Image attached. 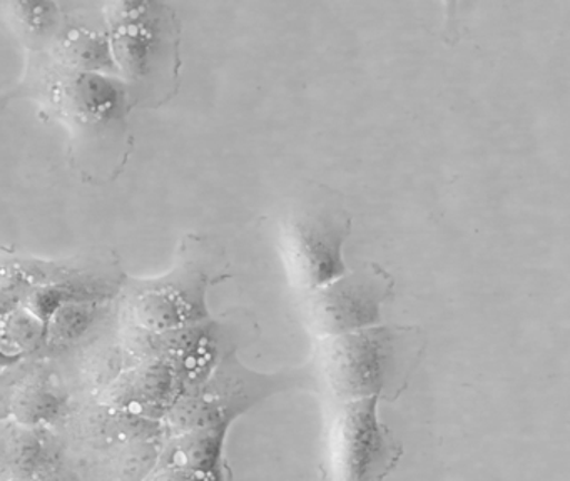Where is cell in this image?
Instances as JSON below:
<instances>
[{"label": "cell", "mask_w": 570, "mask_h": 481, "mask_svg": "<svg viewBox=\"0 0 570 481\" xmlns=\"http://www.w3.org/2000/svg\"><path fill=\"white\" fill-rule=\"evenodd\" d=\"M151 481H225V477H206V474L163 467L161 473L156 474Z\"/></svg>", "instance_id": "obj_12"}, {"label": "cell", "mask_w": 570, "mask_h": 481, "mask_svg": "<svg viewBox=\"0 0 570 481\" xmlns=\"http://www.w3.org/2000/svg\"><path fill=\"white\" fill-rule=\"evenodd\" d=\"M379 406L376 397L336 404L328 430L330 481H383L395 470L402 444Z\"/></svg>", "instance_id": "obj_4"}, {"label": "cell", "mask_w": 570, "mask_h": 481, "mask_svg": "<svg viewBox=\"0 0 570 481\" xmlns=\"http://www.w3.org/2000/svg\"><path fill=\"white\" fill-rule=\"evenodd\" d=\"M352 217L328 187H315L293 200L282 226L283 256L293 283L312 291L346 273L343 246Z\"/></svg>", "instance_id": "obj_2"}, {"label": "cell", "mask_w": 570, "mask_h": 481, "mask_svg": "<svg viewBox=\"0 0 570 481\" xmlns=\"http://www.w3.org/2000/svg\"><path fill=\"white\" fill-rule=\"evenodd\" d=\"M62 56L69 63L82 69V72H92L108 69L112 66L111 43L108 37L98 30L72 27L66 30L61 39Z\"/></svg>", "instance_id": "obj_9"}, {"label": "cell", "mask_w": 570, "mask_h": 481, "mask_svg": "<svg viewBox=\"0 0 570 481\" xmlns=\"http://www.w3.org/2000/svg\"><path fill=\"white\" fill-rule=\"evenodd\" d=\"M88 303L61 304L52 323V336L59 341H72L86 333L95 320V311Z\"/></svg>", "instance_id": "obj_10"}, {"label": "cell", "mask_w": 570, "mask_h": 481, "mask_svg": "<svg viewBox=\"0 0 570 481\" xmlns=\"http://www.w3.org/2000/svg\"><path fill=\"white\" fill-rule=\"evenodd\" d=\"M312 383L313 376L303 373L263 374L243 366L236 354L226 357L215 373L183 394L175 406L168 411L169 420L176 434L196 428L232 426L236 418L252 410L266 397L298 386L299 383Z\"/></svg>", "instance_id": "obj_3"}, {"label": "cell", "mask_w": 570, "mask_h": 481, "mask_svg": "<svg viewBox=\"0 0 570 481\" xmlns=\"http://www.w3.org/2000/svg\"><path fill=\"white\" fill-rule=\"evenodd\" d=\"M395 294V279L375 263L318 287L306 300L309 330L322 337L355 333L382 324V307Z\"/></svg>", "instance_id": "obj_5"}, {"label": "cell", "mask_w": 570, "mask_h": 481, "mask_svg": "<svg viewBox=\"0 0 570 481\" xmlns=\"http://www.w3.org/2000/svg\"><path fill=\"white\" fill-rule=\"evenodd\" d=\"M425 353V333L416 326L366 327L320 340L316 383L333 401H396Z\"/></svg>", "instance_id": "obj_1"}, {"label": "cell", "mask_w": 570, "mask_h": 481, "mask_svg": "<svg viewBox=\"0 0 570 481\" xmlns=\"http://www.w3.org/2000/svg\"><path fill=\"white\" fill-rule=\"evenodd\" d=\"M212 281L205 263L189 264L135 296L132 311L142 326L163 333L205 323L209 316L206 291Z\"/></svg>", "instance_id": "obj_7"}, {"label": "cell", "mask_w": 570, "mask_h": 481, "mask_svg": "<svg viewBox=\"0 0 570 481\" xmlns=\"http://www.w3.org/2000/svg\"><path fill=\"white\" fill-rule=\"evenodd\" d=\"M21 29L31 37H46L58 26V7L52 3H16Z\"/></svg>", "instance_id": "obj_11"}, {"label": "cell", "mask_w": 570, "mask_h": 481, "mask_svg": "<svg viewBox=\"0 0 570 481\" xmlns=\"http://www.w3.org/2000/svg\"><path fill=\"white\" fill-rule=\"evenodd\" d=\"M228 430L229 426H208L176 434L166 448L163 464L206 477H225L223 451Z\"/></svg>", "instance_id": "obj_8"}, {"label": "cell", "mask_w": 570, "mask_h": 481, "mask_svg": "<svg viewBox=\"0 0 570 481\" xmlns=\"http://www.w3.org/2000/svg\"><path fill=\"white\" fill-rule=\"evenodd\" d=\"M111 30L112 57L129 79L146 82L165 76L176 53V30L165 7L156 3H116Z\"/></svg>", "instance_id": "obj_6"}]
</instances>
